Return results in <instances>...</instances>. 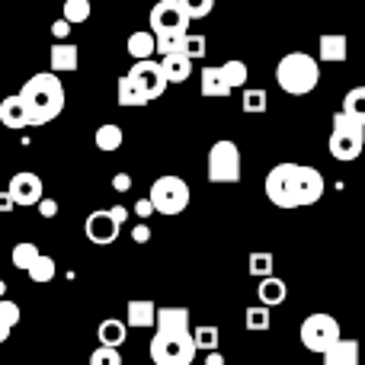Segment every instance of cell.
Wrapping results in <instances>:
<instances>
[{"mask_svg": "<svg viewBox=\"0 0 365 365\" xmlns=\"http://www.w3.org/2000/svg\"><path fill=\"white\" fill-rule=\"evenodd\" d=\"M113 189H115V192H128V189H132V177H128V173H115V177H113Z\"/></svg>", "mask_w": 365, "mask_h": 365, "instance_id": "obj_42", "label": "cell"}, {"mask_svg": "<svg viewBox=\"0 0 365 365\" xmlns=\"http://www.w3.org/2000/svg\"><path fill=\"white\" fill-rule=\"evenodd\" d=\"M0 122H4L6 128H29V115H26V106L16 93L0 100Z\"/></svg>", "mask_w": 365, "mask_h": 365, "instance_id": "obj_19", "label": "cell"}, {"mask_svg": "<svg viewBox=\"0 0 365 365\" xmlns=\"http://www.w3.org/2000/svg\"><path fill=\"white\" fill-rule=\"evenodd\" d=\"M240 106H244L247 115H257V113H266L269 106V96H266L263 87H247L244 96H240Z\"/></svg>", "mask_w": 365, "mask_h": 365, "instance_id": "obj_28", "label": "cell"}, {"mask_svg": "<svg viewBox=\"0 0 365 365\" xmlns=\"http://www.w3.org/2000/svg\"><path fill=\"white\" fill-rule=\"evenodd\" d=\"M6 340H10V330H6L4 324H0V343H6Z\"/></svg>", "mask_w": 365, "mask_h": 365, "instance_id": "obj_46", "label": "cell"}, {"mask_svg": "<svg viewBox=\"0 0 365 365\" xmlns=\"http://www.w3.org/2000/svg\"><path fill=\"white\" fill-rule=\"evenodd\" d=\"M257 298H259V304L263 308H279V304L289 298V285L282 282L279 276H269V279H259V285H257Z\"/></svg>", "mask_w": 365, "mask_h": 365, "instance_id": "obj_18", "label": "cell"}, {"mask_svg": "<svg viewBox=\"0 0 365 365\" xmlns=\"http://www.w3.org/2000/svg\"><path fill=\"white\" fill-rule=\"evenodd\" d=\"M154 330H158V334H192L189 308H158Z\"/></svg>", "mask_w": 365, "mask_h": 365, "instance_id": "obj_14", "label": "cell"}, {"mask_svg": "<svg viewBox=\"0 0 365 365\" xmlns=\"http://www.w3.org/2000/svg\"><path fill=\"white\" fill-rule=\"evenodd\" d=\"M135 215H138V218H151V215H154L151 202H148V199H138V202H135Z\"/></svg>", "mask_w": 365, "mask_h": 365, "instance_id": "obj_43", "label": "cell"}, {"mask_svg": "<svg viewBox=\"0 0 365 365\" xmlns=\"http://www.w3.org/2000/svg\"><path fill=\"white\" fill-rule=\"evenodd\" d=\"M148 202H151V208L158 215H167V218H173V215H182L189 205V199H192V192H189V182L180 180V177H160L151 182V192L145 195Z\"/></svg>", "mask_w": 365, "mask_h": 365, "instance_id": "obj_7", "label": "cell"}, {"mask_svg": "<svg viewBox=\"0 0 365 365\" xmlns=\"http://www.w3.org/2000/svg\"><path fill=\"white\" fill-rule=\"evenodd\" d=\"M96 336H100V346H106V349H119L122 343H125V336H128V327H125V321H115V317H106V321L96 327Z\"/></svg>", "mask_w": 365, "mask_h": 365, "instance_id": "obj_22", "label": "cell"}, {"mask_svg": "<svg viewBox=\"0 0 365 365\" xmlns=\"http://www.w3.org/2000/svg\"><path fill=\"white\" fill-rule=\"evenodd\" d=\"M266 199L276 208H304L324 199V173L308 164H276L263 180Z\"/></svg>", "mask_w": 365, "mask_h": 365, "instance_id": "obj_1", "label": "cell"}, {"mask_svg": "<svg viewBox=\"0 0 365 365\" xmlns=\"http://www.w3.org/2000/svg\"><path fill=\"white\" fill-rule=\"evenodd\" d=\"M158 64H160V74H164L167 87H170V83H186L189 77H192V61H189L186 55H180V51L164 55Z\"/></svg>", "mask_w": 365, "mask_h": 365, "instance_id": "obj_17", "label": "cell"}, {"mask_svg": "<svg viewBox=\"0 0 365 365\" xmlns=\"http://www.w3.org/2000/svg\"><path fill=\"white\" fill-rule=\"evenodd\" d=\"M182 10H186L189 23H192V19H202L215 10V0H182Z\"/></svg>", "mask_w": 365, "mask_h": 365, "instance_id": "obj_36", "label": "cell"}, {"mask_svg": "<svg viewBox=\"0 0 365 365\" xmlns=\"http://www.w3.org/2000/svg\"><path fill=\"white\" fill-rule=\"evenodd\" d=\"M48 64H51V74H71L77 71L81 64V48L74 42H55L51 45V55H48Z\"/></svg>", "mask_w": 365, "mask_h": 365, "instance_id": "obj_16", "label": "cell"}, {"mask_svg": "<svg viewBox=\"0 0 365 365\" xmlns=\"http://www.w3.org/2000/svg\"><path fill=\"white\" fill-rule=\"evenodd\" d=\"M244 324H247V330H250V334H266V330L272 327L269 308H263V304H257V308H247Z\"/></svg>", "mask_w": 365, "mask_h": 365, "instance_id": "obj_30", "label": "cell"}, {"mask_svg": "<svg viewBox=\"0 0 365 365\" xmlns=\"http://www.w3.org/2000/svg\"><path fill=\"white\" fill-rule=\"evenodd\" d=\"M119 231H122V227L115 225L113 218H109L106 208H96V212H90L87 221H83V234H87V240H90V244H96V247L115 244Z\"/></svg>", "mask_w": 365, "mask_h": 365, "instance_id": "obj_13", "label": "cell"}, {"mask_svg": "<svg viewBox=\"0 0 365 365\" xmlns=\"http://www.w3.org/2000/svg\"><path fill=\"white\" fill-rule=\"evenodd\" d=\"M132 240H135V244H148V240H151V227H148L145 221H141V225H135Z\"/></svg>", "mask_w": 365, "mask_h": 365, "instance_id": "obj_39", "label": "cell"}, {"mask_svg": "<svg viewBox=\"0 0 365 365\" xmlns=\"http://www.w3.org/2000/svg\"><path fill=\"white\" fill-rule=\"evenodd\" d=\"M321 61H330V64L346 61V36H321L317 38V64Z\"/></svg>", "mask_w": 365, "mask_h": 365, "instance_id": "obj_21", "label": "cell"}, {"mask_svg": "<svg viewBox=\"0 0 365 365\" xmlns=\"http://www.w3.org/2000/svg\"><path fill=\"white\" fill-rule=\"evenodd\" d=\"M51 36H55V42H64V38L71 36V26L64 23V19H55V23H51Z\"/></svg>", "mask_w": 365, "mask_h": 365, "instance_id": "obj_38", "label": "cell"}, {"mask_svg": "<svg viewBox=\"0 0 365 365\" xmlns=\"http://www.w3.org/2000/svg\"><path fill=\"white\" fill-rule=\"evenodd\" d=\"M272 266H276V259H272V253H266V250L250 253V259H247V269H250L253 279H269Z\"/></svg>", "mask_w": 365, "mask_h": 365, "instance_id": "obj_31", "label": "cell"}, {"mask_svg": "<svg viewBox=\"0 0 365 365\" xmlns=\"http://www.w3.org/2000/svg\"><path fill=\"white\" fill-rule=\"evenodd\" d=\"M122 141H125V135H122V128L115 125V122H106V125H100V128H96V135H93V145L100 148L103 154L119 151Z\"/></svg>", "mask_w": 365, "mask_h": 365, "instance_id": "obj_23", "label": "cell"}, {"mask_svg": "<svg viewBox=\"0 0 365 365\" xmlns=\"http://www.w3.org/2000/svg\"><path fill=\"white\" fill-rule=\"evenodd\" d=\"M13 208H16V205H13V199L4 192V189H0V212H13Z\"/></svg>", "mask_w": 365, "mask_h": 365, "instance_id": "obj_44", "label": "cell"}, {"mask_svg": "<svg viewBox=\"0 0 365 365\" xmlns=\"http://www.w3.org/2000/svg\"><path fill=\"white\" fill-rule=\"evenodd\" d=\"M247 77H250L247 61L231 58V61L218 64V68H205V71H202L199 90H202V96H208V100H225L234 87H247Z\"/></svg>", "mask_w": 365, "mask_h": 365, "instance_id": "obj_5", "label": "cell"}, {"mask_svg": "<svg viewBox=\"0 0 365 365\" xmlns=\"http://www.w3.org/2000/svg\"><path fill=\"white\" fill-rule=\"evenodd\" d=\"M87 365H122V356H119V349L96 346L93 353H90V362Z\"/></svg>", "mask_w": 365, "mask_h": 365, "instance_id": "obj_37", "label": "cell"}, {"mask_svg": "<svg viewBox=\"0 0 365 365\" xmlns=\"http://www.w3.org/2000/svg\"><path fill=\"white\" fill-rule=\"evenodd\" d=\"M362 145H365V125L346 119L343 113H334V128H330V138H327L330 158L349 164V160H356L362 154Z\"/></svg>", "mask_w": 365, "mask_h": 365, "instance_id": "obj_6", "label": "cell"}, {"mask_svg": "<svg viewBox=\"0 0 365 365\" xmlns=\"http://www.w3.org/2000/svg\"><path fill=\"white\" fill-rule=\"evenodd\" d=\"M106 212H109V218H113L119 227L128 221V208H125V205H113V208H106Z\"/></svg>", "mask_w": 365, "mask_h": 365, "instance_id": "obj_41", "label": "cell"}, {"mask_svg": "<svg viewBox=\"0 0 365 365\" xmlns=\"http://www.w3.org/2000/svg\"><path fill=\"white\" fill-rule=\"evenodd\" d=\"M6 195L13 199V205H29L32 208L45 199V182H42L38 173L19 170V173H13L10 186H6Z\"/></svg>", "mask_w": 365, "mask_h": 365, "instance_id": "obj_12", "label": "cell"}, {"mask_svg": "<svg viewBox=\"0 0 365 365\" xmlns=\"http://www.w3.org/2000/svg\"><path fill=\"white\" fill-rule=\"evenodd\" d=\"M208 182H221V186H231V182H240V173H244V164H240V148L234 145L231 138H221L208 148Z\"/></svg>", "mask_w": 365, "mask_h": 365, "instance_id": "obj_8", "label": "cell"}, {"mask_svg": "<svg viewBox=\"0 0 365 365\" xmlns=\"http://www.w3.org/2000/svg\"><path fill=\"white\" fill-rule=\"evenodd\" d=\"M38 215H42V218H55V215H58V202L55 199H42V202H38Z\"/></svg>", "mask_w": 365, "mask_h": 365, "instance_id": "obj_40", "label": "cell"}, {"mask_svg": "<svg viewBox=\"0 0 365 365\" xmlns=\"http://www.w3.org/2000/svg\"><path fill=\"white\" fill-rule=\"evenodd\" d=\"M340 113L346 115V119H353V122H359V125H365V87H353L346 96H343Z\"/></svg>", "mask_w": 365, "mask_h": 365, "instance_id": "obj_24", "label": "cell"}, {"mask_svg": "<svg viewBox=\"0 0 365 365\" xmlns=\"http://www.w3.org/2000/svg\"><path fill=\"white\" fill-rule=\"evenodd\" d=\"M154 317H158V304L151 298H132L125 304V327H138V330H151Z\"/></svg>", "mask_w": 365, "mask_h": 365, "instance_id": "obj_15", "label": "cell"}, {"mask_svg": "<svg viewBox=\"0 0 365 365\" xmlns=\"http://www.w3.org/2000/svg\"><path fill=\"white\" fill-rule=\"evenodd\" d=\"M115 96H119V106H148L141 100V93L128 83V77H119V87H115Z\"/></svg>", "mask_w": 365, "mask_h": 365, "instance_id": "obj_34", "label": "cell"}, {"mask_svg": "<svg viewBox=\"0 0 365 365\" xmlns=\"http://www.w3.org/2000/svg\"><path fill=\"white\" fill-rule=\"evenodd\" d=\"M42 257V253H38V247L32 244V240H23V244H16L13 247V253H10V259H13V266H16V269H29L32 263H36V259Z\"/></svg>", "mask_w": 365, "mask_h": 365, "instance_id": "obj_29", "label": "cell"}, {"mask_svg": "<svg viewBox=\"0 0 365 365\" xmlns=\"http://www.w3.org/2000/svg\"><path fill=\"white\" fill-rule=\"evenodd\" d=\"M180 55H186L189 61L205 58V36H192V32H186V36L180 38Z\"/></svg>", "mask_w": 365, "mask_h": 365, "instance_id": "obj_33", "label": "cell"}, {"mask_svg": "<svg viewBox=\"0 0 365 365\" xmlns=\"http://www.w3.org/2000/svg\"><path fill=\"white\" fill-rule=\"evenodd\" d=\"M125 77H128V83L141 93V100L145 103H154V100H160V96L167 93V81H164L160 64L154 61V58L151 61H135L132 71H128Z\"/></svg>", "mask_w": 365, "mask_h": 365, "instance_id": "obj_11", "label": "cell"}, {"mask_svg": "<svg viewBox=\"0 0 365 365\" xmlns=\"http://www.w3.org/2000/svg\"><path fill=\"white\" fill-rule=\"evenodd\" d=\"M90 0H64V23L71 26V29H74V26H83L90 19Z\"/></svg>", "mask_w": 365, "mask_h": 365, "instance_id": "obj_27", "label": "cell"}, {"mask_svg": "<svg viewBox=\"0 0 365 365\" xmlns=\"http://www.w3.org/2000/svg\"><path fill=\"white\" fill-rule=\"evenodd\" d=\"M276 83L289 96H308L321 83V64L308 51H289L276 64Z\"/></svg>", "mask_w": 365, "mask_h": 365, "instance_id": "obj_4", "label": "cell"}, {"mask_svg": "<svg viewBox=\"0 0 365 365\" xmlns=\"http://www.w3.org/2000/svg\"><path fill=\"white\" fill-rule=\"evenodd\" d=\"M125 48H128V55L135 58V61H151V55H154V36L151 32H132L128 36V42H125Z\"/></svg>", "mask_w": 365, "mask_h": 365, "instance_id": "obj_25", "label": "cell"}, {"mask_svg": "<svg viewBox=\"0 0 365 365\" xmlns=\"http://www.w3.org/2000/svg\"><path fill=\"white\" fill-rule=\"evenodd\" d=\"M4 298H6V282L0 279V302H4Z\"/></svg>", "mask_w": 365, "mask_h": 365, "instance_id": "obj_47", "label": "cell"}, {"mask_svg": "<svg viewBox=\"0 0 365 365\" xmlns=\"http://www.w3.org/2000/svg\"><path fill=\"white\" fill-rule=\"evenodd\" d=\"M148 353H151L154 365H192L195 359V346L189 334H154Z\"/></svg>", "mask_w": 365, "mask_h": 365, "instance_id": "obj_9", "label": "cell"}, {"mask_svg": "<svg viewBox=\"0 0 365 365\" xmlns=\"http://www.w3.org/2000/svg\"><path fill=\"white\" fill-rule=\"evenodd\" d=\"M55 269L58 266L51 257H38L36 263L26 269V276H29V282H51V279H55Z\"/></svg>", "mask_w": 365, "mask_h": 365, "instance_id": "obj_32", "label": "cell"}, {"mask_svg": "<svg viewBox=\"0 0 365 365\" xmlns=\"http://www.w3.org/2000/svg\"><path fill=\"white\" fill-rule=\"evenodd\" d=\"M189 336H192L195 353H199V349H202V353H218V340H221L218 327H208V324H205V327H195Z\"/></svg>", "mask_w": 365, "mask_h": 365, "instance_id": "obj_26", "label": "cell"}, {"mask_svg": "<svg viewBox=\"0 0 365 365\" xmlns=\"http://www.w3.org/2000/svg\"><path fill=\"white\" fill-rule=\"evenodd\" d=\"M148 26H151L148 32L154 36V51H160V58L180 51V38L189 32V16L182 10V0H160V4H154Z\"/></svg>", "mask_w": 365, "mask_h": 365, "instance_id": "obj_3", "label": "cell"}, {"mask_svg": "<svg viewBox=\"0 0 365 365\" xmlns=\"http://www.w3.org/2000/svg\"><path fill=\"white\" fill-rule=\"evenodd\" d=\"M19 317H23V311H19L16 302H10V298H4L0 302V324H4L6 330H13L19 324Z\"/></svg>", "mask_w": 365, "mask_h": 365, "instance_id": "obj_35", "label": "cell"}, {"mask_svg": "<svg viewBox=\"0 0 365 365\" xmlns=\"http://www.w3.org/2000/svg\"><path fill=\"white\" fill-rule=\"evenodd\" d=\"M205 365H225V356L221 353H205Z\"/></svg>", "mask_w": 365, "mask_h": 365, "instance_id": "obj_45", "label": "cell"}, {"mask_svg": "<svg viewBox=\"0 0 365 365\" xmlns=\"http://www.w3.org/2000/svg\"><path fill=\"white\" fill-rule=\"evenodd\" d=\"M16 96L26 106L29 125H48L51 119H58V115L64 113V83H61V77H55L51 71L32 74L29 81L19 87Z\"/></svg>", "mask_w": 365, "mask_h": 365, "instance_id": "obj_2", "label": "cell"}, {"mask_svg": "<svg viewBox=\"0 0 365 365\" xmlns=\"http://www.w3.org/2000/svg\"><path fill=\"white\" fill-rule=\"evenodd\" d=\"M298 336H302V346L308 353L324 356L336 340H340V321L330 314H308L298 327Z\"/></svg>", "mask_w": 365, "mask_h": 365, "instance_id": "obj_10", "label": "cell"}, {"mask_svg": "<svg viewBox=\"0 0 365 365\" xmlns=\"http://www.w3.org/2000/svg\"><path fill=\"white\" fill-rule=\"evenodd\" d=\"M324 365H359V343L340 336V340L324 353Z\"/></svg>", "mask_w": 365, "mask_h": 365, "instance_id": "obj_20", "label": "cell"}]
</instances>
